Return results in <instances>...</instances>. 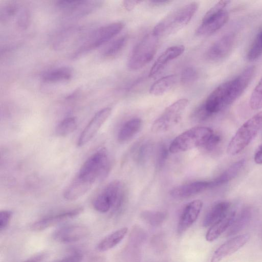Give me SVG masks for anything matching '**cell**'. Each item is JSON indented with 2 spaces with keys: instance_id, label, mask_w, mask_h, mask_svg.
Returning a JSON list of instances; mask_svg holds the SVG:
<instances>
[{
  "instance_id": "cell-43",
  "label": "cell",
  "mask_w": 262,
  "mask_h": 262,
  "mask_svg": "<svg viewBox=\"0 0 262 262\" xmlns=\"http://www.w3.org/2000/svg\"><path fill=\"white\" fill-rule=\"evenodd\" d=\"M44 255L39 254L28 259L24 262H40L43 258Z\"/></svg>"
},
{
  "instance_id": "cell-15",
  "label": "cell",
  "mask_w": 262,
  "mask_h": 262,
  "mask_svg": "<svg viewBox=\"0 0 262 262\" xmlns=\"http://www.w3.org/2000/svg\"><path fill=\"white\" fill-rule=\"evenodd\" d=\"M249 235L244 234L232 237L222 244L214 252L210 262H220L225 257L234 253L246 244Z\"/></svg>"
},
{
  "instance_id": "cell-42",
  "label": "cell",
  "mask_w": 262,
  "mask_h": 262,
  "mask_svg": "<svg viewBox=\"0 0 262 262\" xmlns=\"http://www.w3.org/2000/svg\"><path fill=\"white\" fill-rule=\"evenodd\" d=\"M254 160L256 164H262V144L257 148L254 154Z\"/></svg>"
},
{
  "instance_id": "cell-11",
  "label": "cell",
  "mask_w": 262,
  "mask_h": 262,
  "mask_svg": "<svg viewBox=\"0 0 262 262\" xmlns=\"http://www.w3.org/2000/svg\"><path fill=\"white\" fill-rule=\"evenodd\" d=\"M83 210L81 207L67 210L43 217L31 226V229L38 232L46 230L81 214Z\"/></svg>"
},
{
  "instance_id": "cell-37",
  "label": "cell",
  "mask_w": 262,
  "mask_h": 262,
  "mask_svg": "<svg viewBox=\"0 0 262 262\" xmlns=\"http://www.w3.org/2000/svg\"><path fill=\"white\" fill-rule=\"evenodd\" d=\"M168 155V150L164 144L159 146L156 158V165L158 168H161L164 165Z\"/></svg>"
},
{
  "instance_id": "cell-9",
  "label": "cell",
  "mask_w": 262,
  "mask_h": 262,
  "mask_svg": "<svg viewBox=\"0 0 262 262\" xmlns=\"http://www.w3.org/2000/svg\"><path fill=\"white\" fill-rule=\"evenodd\" d=\"M99 1H58L56 6L68 18L77 19L86 16L99 7Z\"/></svg>"
},
{
  "instance_id": "cell-44",
  "label": "cell",
  "mask_w": 262,
  "mask_h": 262,
  "mask_svg": "<svg viewBox=\"0 0 262 262\" xmlns=\"http://www.w3.org/2000/svg\"><path fill=\"white\" fill-rule=\"evenodd\" d=\"M254 40L262 48V30L257 34Z\"/></svg>"
},
{
  "instance_id": "cell-12",
  "label": "cell",
  "mask_w": 262,
  "mask_h": 262,
  "mask_svg": "<svg viewBox=\"0 0 262 262\" xmlns=\"http://www.w3.org/2000/svg\"><path fill=\"white\" fill-rule=\"evenodd\" d=\"M255 73V67L250 66L245 69L234 79L229 80L228 103H233L246 89Z\"/></svg>"
},
{
  "instance_id": "cell-21",
  "label": "cell",
  "mask_w": 262,
  "mask_h": 262,
  "mask_svg": "<svg viewBox=\"0 0 262 262\" xmlns=\"http://www.w3.org/2000/svg\"><path fill=\"white\" fill-rule=\"evenodd\" d=\"M230 210L229 202L223 201L216 203L206 213L203 221V226L206 227L211 226L226 216Z\"/></svg>"
},
{
  "instance_id": "cell-30",
  "label": "cell",
  "mask_w": 262,
  "mask_h": 262,
  "mask_svg": "<svg viewBox=\"0 0 262 262\" xmlns=\"http://www.w3.org/2000/svg\"><path fill=\"white\" fill-rule=\"evenodd\" d=\"M127 41V35H123L114 40L105 49L103 53V56L106 57L116 56L123 49Z\"/></svg>"
},
{
  "instance_id": "cell-7",
  "label": "cell",
  "mask_w": 262,
  "mask_h": 262,
  "mask_svg": "<svg viewBox=\"0 0 262 262\" xmlns=\"http://www.w3.org/2000/svg\"><path fill=\"white\" fill-rule=\"evenodd\" d=\"M188 104L187 99H180L168 106L152 123V132L160 133L173 128L180 121Z\"/></svg>"
},
{
  "instance_id": "cell-29",
  "label": "cell",
  "mask_w": 262,
  "mask_h": 262,
  "mask_svg": "<svg viewBox=\"0 0 262 262\" xmlns=\"http://www.w3.org/2000/svg\"><path fill=\"white\" fill-rule=\"evenodd\" d=\"M77 127L75 117H68L62 120L56 126L55 133L59 137H65L73 133Z\"/></svg>"
},
{
  "instance_id": "cell-6",
  "label": "cell",
  "mask_w": 262,
  "mask_h": 262,
  "mask_svg": "<svg viewBox=\"0 0 262 262\" xmlns=\"http://www.w3.org/2000/svg\"><path fill=\"white\" fill-rule=\"evenodd\" d=\"M158 37L151 32L144 36L133 50L127 61L128 68L136 70L149 62L157 51Z\"/></svg>"
},
{
  "instance_id": "cell-8",
  "label": "cell",
  "mask_w": 262,
  "mask_h": 262,
  "mask_svg": "<svg viewBox=\"0 0 262 262\" xmlns=\"http://www.w3.org/2000/svg\"><path fill=\"white\" fill-rule=\"evenodd\" d=\"M123 27L122 23L115 22L99 28L89 35L79 50L75 53V56L104 44L117 35Z\"/></svg>"
},
{
  "instance_id": "cell-17",
  "label": "cell",
  "mask_w": 262,
  "mask_h": 262,
  "mask_svg": "<svg viewBox=\"0 0 262 262\" xmlns=\"http://www.w3.org/2000/svg\"><path fill=\"white\" fill-rule=\"evenodd\" d=\"M228 18V13L225 10L215 15L203 17L196 31V34L200 36L210 35L222 28L227 22Z\"/></svg>"
},
{
  "instance_id": "cell-2",
  "label": "cell",
  "mask_w": 262,
  "mask_h": 262,
  "mask_svg": "<svg viewBox=\"0 0 262 262\" xmlns=\"http://www.w3.org/2000/svg\"><path fill=\"white\" fill-rule=\"evenodd\" d=\"M111 166L108 152L106 148L101 147L84 162L77 176L94 184L107 177Z\"/></svg>"
},
{
  "instance_id": "cell-16",
  "label": "cell",
  "mask_w": 262,
  "mask_h": 262,
  "mask_svg": "<svg viewBox=\"0 0 262 262\" xmlns=\"http://www.w3.org/2000/svg\"><path fill=\"white\" fill-rule=\"evenodd\" d=\"M203 206L200 200H195L187 204L184 208L178 224L177 231L182 234L188 229L197 220Z\"/></svg>"
},
{
  "instance_id": "cell-27",
  "label": "cell",
  "mask_w": 262,
  "mask_h": 262,
  "mask_svg": "<svg viewBox=\"0 0 262 262\" xmlns=\"http://www.w3.org/2000/svg\"><path fill=\"white\" fill-rule=\"evenodd\" d=\"M176 81L177 77L174 75L163 77L151 85L149 93L156 96L163 95L173 88Z\"/></svg>"
},
{
  "instance_id": "cell-10",
  "label": "cell",
  "mask_w": 262,
  "mask_h": 262,
  "mask_svg": "<svg viewBox=\"0 0 262 262\" xmlns=\"http://www.w3.org/2000/svg\"><path fill=\"white\" fill-rule=\"evenodd\" d=\"M111 107H105L97 112L81 132L77 145L81 147L88 143L96 134L100 128L110 117Z\"/></svg>"
},
{
  "instance_id": "cell-26",
  "label": "cell",
  "mask_w": 262,
  "mask_h": 262,
  "mask_svg": "<svg viewBox=\"0 0 262 262\" xmlns=\"http://www.w3.org/2000/svg\"><path fill=\"white\" fill-rule=\"evenodd\" d=\"M127 231V227H123L108 234L98 244L97 249L104 252L112 249L122 241Z\"/></svg>"
},
{
  "instance_id": "cell-39",
  "label": "cell",
  "mask_w": 262,
  "mask_h": 262,
  "mask_svg": "<svg viewBox=\"0 0 262 262\" xmlns=\"http://www.w3.org/2000/svg\"><path fill=\"white\" fill-rule=\"evenodd\" d=\"M12 216L10 210H4L0 212V231L4 230L9 225Z\"/></svg>"
},
{
  "instance_id": "cell-31",
  "label": "cell",
  "mask_w": 262,
  "mask_h": 262,
  "mask_svg": "<svg viewBox=\"0 0 262 262\" xmlns=\"http://www.w3.org/2000/svg\"><path fill=\"white\" fill-rule=\"evenodd\" d=\"M141 215V217L146 223L154 226L162 224L166 216L165 212L158 211H144Z\"/></svg>"
},
{
  "instance_id": "cell-5",
  "label": "cell",
  "mask_w": 262,
  "mask_h": 262,
  "mask_svg": "<svg viewBox=\"0 0 262 262\" xmlns=\"http://www.w3.org/2000/svg\"><path fill=\"white\" fill-rule=\"evenodd\" d=\"M213 133L206 126L192 127L178 136L170 144L169 151L176 154L202 147Z\"/></svg>"
},
{
  "instance_id": "cell-41",
  "label": "cell",
  "mask_w": 262,
  "mask_h": 262,
  "mask_svg": "<svg viewBox=\"0 0 262 262\" xmlns=\"http://www.w3.org/2000/svg\"><path fill=\"white\" fill-rule=\"evenodd\" d=\"M141 2L142 1H124L123 2V5L125 9L129 11Z\"/></svg>"
},
{
  "instance_id": "cell-19",
  "label": "cell",
  "mask_w": 262,
  "mask_h": 262,
  "mask_svg": "<svg viewBox=\"0 0 262 262\" xmlns=\"http://www.w3.org/2000/svg\"><path fill=\"white\" fill-rule=\"evenodd\" d=\"M185 51L183 45L171 46L166 49L157 59L153 64L149 73V76L157 75L170 61L178 57Z\"/></svg>"
},
{
  "instance_id": "cell-28",
  "label": "cell",
  "mask_w": 262,
  "mask_h": 262,
  "mask_svg": "<svg viewBox=\"0 0 262 262\" xmlns=\"http://www.w3.org/2000/svg\"><path fill=\"white\" fill-rule=\"evenodd\" d=\"M251 216V211L249 208L243 209L236 215L231 225L227 230V235L231 236L241 231L248 223Z\"/></svg>"
},
{
  "instance_id": "cell-36",
  "label": "cell",
  "mask_w": 262,
  "mask_h": 262,
  "mask_svg": "<svg viewBox=\"0 0 262 262\" xmlns=\"http://www.w3.org/2000/svg\"><path fill=\"white\" fill-rule=\"evenodd\" d=\"M198 78L196 70L192 67L184 69L181 75V82L183 85H189L194 82Z\"/></svg>"
},
{
  "instance_id": "cell-35",
  "label": "cell",
  "mask_w": 262,
  "mask_h": 262,
  "mask_svg": "<svg viewBox=\"0 0 262 262\" xmlns=\"http://www.w3.org/2000/svg\"><path fill=\"white\" fill-rule=\"evenodd\" d=\"M30 14L26 8L20 9L16 18V24L18 28L21 30L26 29L30 24Z\"/></svg>"
},
{
  "instance_id": "cell-24",
  "label": "cell",
  "mask_w": 262,
  "mask_h": 262,
  "mask_svg": "<svg viewBox=\"0 0 262 262\" xmlns=\"http://www.w3.org/2000/svg\"><path fill=\"white\" fill-rule=\"evenodd\" d=\"M142 124V120L139 118H132L127 121L119 131L118 141L124 143L131 139L140 130Z\"/></svg>"
},
{
  "instance_id": "cell-4",
  "label": "cell",
  "mask_w": 262,
  "mask_h": 262,
  "mask_svg": "<svg viewBox=\"0 0 262 262\" xmlns=\"http://www.w3.org/2000/svg\"><path fill=\"white\" fill-rule=\"evenodd\" d=\"M262 127V111L256 113L243 124L230 140L227 153L234 156L245 148Z\"/></svg>"
},
{
  "instance_id": "cell-18",
  "label": "cell",
  "mask_w": 262,
  "mask_h": 262,
  "mask_svg": "<svg viewBox=\"0 0 262 262\" xmlns=\"http://www.w3.org/2000/svg\"><path fill=\"white\" fill-rule=\"evenodd\" d=\"M210 188V182L197 181L176 187L170 191L171 196L175 199H185L199 193Z\"/></svg>"
},
{
  "instance_id": "cell-20",
  "label": "cell",
  "mask_w": 262,
  "mask_h": 262,
  "mask_svg": "<svg viewBox=\"0 0 262 262\" xmlns=\"http://www.w3.org/2000/svg\"><path fill=\"white\" fill-rule=\"evenodd\" d=\"M93 184L76 176L63 193V198L69 201H75L88 192Z\"/></svg>"
},
{
  "instance_id": "cell-1",
  "label": "cell",
  "mask_w": 262,
  "mask_h": 262,
  "mask_svg": "<svg viewBox=\"0 0 262 262\" xmlns=\"http://www.w3.org/2000/svg\"><path fill=\"white\" fill-rule=\"evenodd\" d=\"M198 9V4L191 2L173 10L162 18L154 27L152 33L159 37L173 34L185 27Z\"/></svg>"
},
{
  "instance_id": "cell-25",
  "label": "cell",
  "mask_w": 262,
  "mask_h": 262,
  "mask_svg": "<svg viewBox=\"0 0 262 262\" xmlns=\"http://www.w3.org/2000/svg\"><path fill=\"white\" fill-rule=\"evenodd\" d=\"M72 70L67 67L54 68L45 72L42 80L46 83H56L69 80L72 77Z\"/></svg>"
},
{
  "instance_id": "cell-23",
  "label": "cell",
  "mask_w": 262,
  "mask_h": 262,
  "mask_svg": "<svg viewBox=\"0 0 262 262\" xmlns=\"http://www.w3.org/2000/svg\"><path fill=\"white\" fill-rule=\"evenodd\" d=\"M245 163V159H241L228 167L220 175L210 182V188L226 183L234 179L240 172Z\"/></svg>"
},
{
  "instance_id": "cell-33",
  "label": "cell",
  "mask_w": 262,
  "mask_h": 262,
  "mask_svg": "<svg viewBox=\"0 0 262 262\" xmlns=\"http://www.w3.org/2000/svg\"><path fill=\"white\" fill-rule=\"evenodd\" d=\"M20 9L19 5L15 2H9L4 5L0 11L1 21H8L13 16L17 14Z\"/></svg>"
},
{
  "instance_id": "cell-40",
  "label": "cell",
  "mask_w": 262,
  "mask_h": 262,
  "mask_svg": "<svg viewBox=\"0 0 262 262\" xmlns=\"http://www.w3.org/2000/svg\"><path fill=\"white\" fill-rule=\"evenodd\" d=\"M81 256L79 253H74L62 259L57 260L56 262H80Z\"/></svg>"
},
{
  "instance_id": "cell-45",
  "label": "cell",
  "mask_w": 262,
  "mask_h": 262,
  "mask_svg": "<svg viewBox=\"0 0 262 262\" xmlns=\"http://www.w3.org/2000/svg\"><path fill=\"white\" fill-rule=\"evenodd\" d=\"M169 1H151L150 3L154 5H161L169 3Z\"/></svg>"
},
{
  "instance_id": "cell-3",
  "label": "cell",
  "mask_w": 262,
  "mask_h": 262,
  "mask_svg": "<svg viewBox=\"0 0 262 262\" xmlns=\"http://www.w3.org/2000/svg\"><path fill=\"white\" fill-rule=\"evenodd\" d=\"M125 197L123 184L115 180L108 184L95 198L93 205L95 209L101 213L112 210L118 211L124 204Z\"/></svg>"
},
{
  "instance_id": "cell-13",
  "label": "cell",
  "mask_w": 262,
  "mask_h": 262,
  "mask_svg": "<svg viewBox=\"0 0 262 262\" xmlns=\"http://www.w3.org/2000/svg\"><path fill=\"white\" fill-rule=\"evenodd\" d=\"M89 233L84 226L73 224L62 226L53 233V239L58 243L67 244L76 242L84 238Z\"/></svg>"
},
{
  "instance_id": "cell-38",
  "label": "cell",
  "mask_w": 262,
  "mask_h": 262,
  "mask_svg": "<svg viewBox=\"0 0 262 262\" xmlns=\"http://www.w3.org/2000/svg\"><path fill=\"white\" fill-rule=\"evenodd\" d=\"M221 141V136L219 134L213 133L202 147L207 151H212L216 148Z\"/></svg>"
},
{
  "instance_id": "cell-32",
  "label": "cell",
  "mask_w": 262,
  "mask_h": 262,
  "mask_svg": "<svg viewBox=\"0 0 262 262\" xmlns=\"http://www.w3.org/2000/svg\"><path fill=\"white\" fill-rule=\"evenodd\" d=\"M249 104L254 110L262 108V77L253 90L250 98Z\"/></svg>"
},
{
  "instance_id": "cell-34",
  "label": "cell",
  "mask_w": 262,
  "mask_h": 262,
  "mask_svg": "<svg viewBox=\"0 0 262 262\" xmlns=\"http://www.w3.org/2000/svg\"><path fill=\"white\" fill-rule=\"evenodd\" d=\"M151 151V145L148 142L142 143L137 149L135 158L139 164L145 163L148 159Z\"/></svg>"
},
{
  "instance_id": "cell-22",
  "label": "cell",
  "mask_w": 262,
  "mask_h": 262,
  "mask_svg": "<svg viewBox=\"0 0 262 262\" xmlns=\"http://www.w3.org/2000/svg\"><path fill=\"white\" fill-rule=\"evenodd\" d=\"M236 213L235 210L231 209L226 216L210 226L206 234V241L213 242L228 230L233 221Z\"/></svg>"
},
{
  "instance_id": "cell-14",
  "label": "cell",
  "mask_w": 262,
  "mask_h": 262,
  "mask_svg": "<svg viewBox=\"0 0 262 262\" xmlns=\"http://www.w3.org/2000/svg\"><path fill=\"white\" fill-rule=\"evenodd\" d=\"M235 43V36L228 33L217 40L208 50L207 58L212 61H219L227 57L232 51Z\"/></svg>"
}]
</instances>
